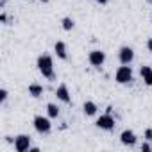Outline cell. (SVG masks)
<instances>
[{
  "label": "cell",
  "instance_id": "cell-1",
  "mask_svg": "<svg viewBox=\"0 0 152 152\" xmlns=\"http://www.w3.org/2000/svg\"><path fill=\"white\" fill-rule=\"evenodd\" d=\"M38 70H39V73L43 75V77H47V79H54V61H52V57L48 56V54H41L39 57H38Z\"/></svg>",
  "mask_w": 152,
  "mask_h": 152
},
{
  "label": "cell",
  "instance_id": "cell-2",
  "mask_svg": "<svg viewBox=\"0 0 152 152\" xmlns=\"http://www.w3.org/2000/svg\"><path fill=\"white\" fill-rule=\"evenodd\" d=\"M115 81H116L118 84H129V83L132 81V70H131L129 64H124V66H120V68L116 70Z\"/></svg>",
  "mask_w": 152,
  "mask_h": 152
},
{
  "label": "cell",
  "instance_id": "cell-3",
  "mask_svg": "<svg viewBox=\"0 0 152 152\" xmlns=\"http://www.w3.org/2000/svg\"><path fill=\"white\" fill-rule=\"evenodd\" d=\"M32 125H34V129H36L39 134H48V132L52 131V124H50V120H48L47 116H41V115L34 116Z\"/></svg>",
  "mask_w": 152,
  "mask_h": 152
},
{
  "label": "cell",
  "instance_id": "cell-4",
  "mask_svg": "<svg viewBox=\"0 0 152 152\" xmlns=\"http://www.w3.org/2000/svg\"><path fill=\"white\" fill-rule=\"evenodd\" d=\"M15 150L16 152H27V150H31V136L18 134L15 138Z\"/></svg>",
  "mask_w": 152,
  "mask_h": 152
},
{
  "label": "cell",
  "instance_id": "cell-5",
  "mask_svg": "<svg viewBox=\"0 0 152 152\" xmlns=\"http://www.w3.org/2000/svg\"><path fill=\"white\" fill-rule=\"evenodd\" d=\"M115 118L111 116V113H106V115H100L99 118H97V127L99 129H104V131H111V129H115Z\"/></svg>",
  "mask_w": 152,
  "mask_h": 152
},
{
  "label": "cell",
  "instance_id": "cell-6",
  "mask_svg": "<svg viewBox=\"0 0 152 152\" xmlns=\"http://www.w3.org/2000/svg\"><path fill=\"white\" fill-rule=\"evenodd\" d=\"M88 61H90L91 66L100 68V66L106 63V52H102V50H91L90 56H88Z\"/></svg>",
  "mask_w": 152,
  "mask_h": 152
},
{
  "label": "cell",
  "instance_id": "cell-7",
  "mask_svg": "<svg viewBox=\"0 0 152 152\" xmlns=\"http://www.w3.org/2000/svg\"><path fill=\"white\" fill-rule=\"evenodd\" d=\"M118 59H120L122 64H131L132 59H134V50L131 47H122L118 50Z\"/></svg>",
  "mask_w": 152,
  "mask_h": 152
},
{
  "label": "cell",
  "instance_id": "cell-8",
  "mask_svg": "<svg viewBox=\"0 0 152 152\" xmlns=\"http://www.w3.org/2000/svg\"><path fill=\"white\" fill-rule=\"evenodd\" d=\"M56 97H57L61 102H64V104H70V102H72V97H70V91H68V86H66V84H59V86H57Z\"/></svg>",
  "mask_w": 152,
  "mask_h": 152
},
{
  "label": "cell",
  "instance_id": "cell-9",
  "mask_svg": "<svg viewBox=\"0 0 152 152\" xmlns=\"http://www.w3.org/2000/svg\"><path fill=\"white\" fill-rule=\"evenodd\" d=\"M120 141H122L124 145H127V147H132V145L136 143V134H134L131 129H125V131L120 134Z\"/></svg>",
  "mask_w": 152,
  "mask_h": 152
},
{
  "label": "cell",
  "instance_id": "cell-10",
  "mask_svg": "<svg viewBox=\"0 0 152 152\" xmlns=\"http://www.w3.org/2000/svg\"><path fill=\"white\" fill-rule=\"evenodd\" d=\"M140 73H141V79L145 81L147 86H152V68L150 66H141L140 68Z\"/></svg>",
  "mask_w": 152,
  "mask_h": 152
},
{
  "label": "cell",
  "instance_id": "cell-11",
  "mask_svg": "<svg viewBox=\"0 0 152 152\" xmlns=\"http://www.w3.org/2000/svg\"><path fill=\"white\" fill-rule=\"evenodd\" d=\"M54 50H56V54H57V57H59V59H66V57H68L64 41H56V45H54Z\"/></svg>",
  "mask_w": 152,
  "mask_h": 152
},
{
  "label": "cell",
  "instance_id": "cell-12",
  "mask_svg": "<svg viewBox=\"0 0 152 152\" xmlns=\"http://www.w3.org/2000/svg\"><path fill=\"white\" fill-rule=\"evenodd\" d=\"M83 109H84V115H86V116H93V115L97 113V109H99V107H97V104H95V102L86 100V102H84V106H83Z\"/></svg>",
  "mask_w": 152,
  "mask_h": 152
},
{
  "label": "cell",
  "instance_id": "cell-13",
  "mask_svg": "<svg viewBox=\"0 0 152 152\" xmlns=\"http://www.w3.org/2000/svg\"><path fill=\"white\" fill-rule=\"evenodd\" d=\"M29 95L31 97H34V99H38V97H41L43 95V86L41 84H29Z\"/></svg>",
  "mask_w": 152,
  "mask_h": 152
},
{
  "label": "cell",
  "instance_id": "cell-14",
  "mask_svg": "<svg viewBox=\"0 0 152 152\" xmlns=\"http://www.w3.org/2000/svg\"><path fill=\"white\" fill-rule=\"evenodd\" d=\"M47 113H48L50 118H57V116H59V107L50 102V104H47Z\"/></svg>",
  "mask_w": 152,
  "mask_h": 152
},
{
  "label": "cell",
  "instance_id": "cell-15",
  "mask_svg": "<svg viewBox=\"0 0 152 152\" xmlns=\"http://www.w3.org/2000/svg\"><path fill=\"white\" fill-rule=\"evenodd\" d=\"M61 25H63V29H64V31H72V29H73V25H75V22H73L70 16H64V18L61 20Z\"/></svg>",
  "mask_w": 152,
  "mask_h": 152
},
{
  "label": "cell",
  "instance_id": "cell-16",
  "mask_svg": "<svg viewBox=\"0 0 152 152\" xmlns=\"http://www.w3.org/2000/svg\"><path fill=\"white\" fill-rule=\"evenodd\" d=\"M7 95H9V93H7V90H4V88H2V90H0V102H6V99H7Z\"/></svg>",
  "mask_w": 152,
  "mask_h": 152
},
{
  "label": "cell",
  "instance_id": "cell-17",
  "mask_svg": "<svg viewBox=\"0 0 152 152\" xmlns=\"http://www.w3.org/2000/svg\"><path fill=\"white\" fill-rule=\"evenodd\" d=\"M145 140L152 141V129H145Z\"/></svg>",
  "mask_w": 152,
  "mask_h": 152
},
{
  "label": "cell",
  "instance_id": "cell-18",
  "mask_svg": "<svg viewBox=\"0 0 152 152\" xmlns=\"http://www.w3.org/2000/svg\"><path fill=\"white\" fill-rule=\"evenodd\" d=\"M148 150H152V147H150L148 143H143V145H141V152H148Z\"/></svg>",
  "mask_w": 152,
  "mask_h": 152
},
{
  "label": "cell",
  "instance_id": "cell-19",
  "mask_svg": "<svg viewBox=\"0 0 152 152\" xmlns=\"http://www.w3.org/2000/svg\"><path fill=\"white\" fill-rule=\"evenodd\" d=\"M0 22H2V23H7V15H6V13L0 15Z\"/></svg>",
  "mask_w": 152,
  "mask_h": 152
},
{
  "label": "cell",
  "instance_id": "cell-20",
  "mask_svg": "<svg viewBox=\"0 0 152 152\" xmlns=\"http://www.w3.org/2000/svg\"><path fill=\"white\" fill-rule=\"evenodd\" d=\"M147 48L152 52V36H150V38H148V41H147Z\"/></svg>",
  "mask_w": 152,
  "mask_h": 152
},
{
  "label": "cell",
  "instance_id": "cell-21",
  "mask_svg": "<svg viewBox=\"0 0 152 152\" xmlns=\"http://www.w3.org/2000/svg\"><path fill=\"white\" fill-rule=\"evenodd\" d=\"M95 2H97V4H100V6H106L109 0H95Z\"/></svg>",
  "mask_w": 152,
  "mask_h": 152
},
{
  "label": "cell",
  "instance_id": "cell-22",
  "mask_svg": "<svg viewBox=\"0 0 152 152\" xmlns=\"http://www.w3.org/2000/svg\"><path fill=\"white\" fill-rule=\"evenodd\" d=\"M0 4H2V6H4V4H6V0H0Z\"/></svg>",
  "mask_w": 152,
  "mask_h": 152
},
{
  "label": "cell",
  "instance_id": "cell-23",
  "mask_svg": "<svg viewBox=\"0 0 152 152\" xmlns=\"http://www.w3.org/2000/svg\"><path fill=\"white\" fill-rule=\"evenodd\" d=\"M39 2H43V4H47V2H48V0H39Z\"/></svg>",
  "mask_w": 152,
  "mask_h": 152
},
{
  "label": "cell",
  "instance_id": "cell-24",
  "mask_svg": "<svg viewBox=\"0 0 152 152\" xmlns=\"http://www.w3.org/2000/svg\"><path fill=\"white\" fill-rule=\"evenodd\" d=\"M148 2H152V0H148Z\"/></svg>",
  "mask_w": 152,
  "mask_h": 152
}]
</instances>
